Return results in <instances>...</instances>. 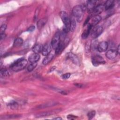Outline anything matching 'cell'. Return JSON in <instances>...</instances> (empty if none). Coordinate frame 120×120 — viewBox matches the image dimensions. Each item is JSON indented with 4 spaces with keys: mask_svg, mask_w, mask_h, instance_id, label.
<instances>
[{
    "mask_svg": "<svg viewBox=\"0 0 120 120\" xmlns=\"http://www.w3.org/2000/svg\"><path fill=\"white\" fill-rule=\"evenodd\" d=\"M27 64V60L24 59H20L15 62L11 66L12 70L18 72L24 69Z\"/></svg>",
    "mask_w": 120,
    "mask_h": 120,
    "instance_id": "2",
    "label": "cell"
},
{
    "mask_svg": "<svg viewBox=\"0 0 120 120\" xmlns=\"http://www.w3.org/2000/svg\"><path fill=\"white\" fill-rule=\"evenodd\" d=\"M96 112L94 110H92L90 112H89L87 114V116L88 117L89 119H92L95 115Z\"/></svg>",
    "mask_w": 120,
    "mask_h": 120,
    "instance_id": "27",
    "label": "cell"
},
{
    "mask_svg": "<svg viewBox=\"0 0 120 120\" xmlns=\"http://www.w3.org/2000/svg\"><path fill=\"white\" fill-rule=\"evenodd\" d=\"M7 28V26L5 24H3L1 26L0 28V34L4 33V32L5 31Z\"/></svg>",
    "mask_w": 120,
    "mask_h": 120,
    "instance_id": "29",
    "label": "cell"
},
{
    "mask_svg": "<svg viewBox=\"0 0 120 120\" xmlns=\"http://www.w3.org/2000/svg\"><path fill=\"white\" fill-rule=\"evenodd\" d=\"M37 66V63L35 62V63H31L27 67V70L29 72H31Z\"/></svg>",
    "mask_w": 120,
    "mask_h": 120,
    "instance_id": "25",
    "label": "cell"
},
{
    "mask_svg": "<svg viewBox=\"0 0 120 120\" xmlns=\"http://www.w3.org/2000/svg\"><path fill=\"white\" fill-rule=\"evenodd\" d=\"M55 66H54V67H52V68H50V69L49 70V72H52V71H53L54 69H55Z\"/></svg>",
    "mask_w": 120,
    "mask_h": 120,
    "instance_id": "35",
    "label": "cell"
},
{
    "mask_svg": "<svg viewBox=\"0 0 120 120\" xmlns=\"http://www.w3.org/2000/svg\"><path fill=\"white\" fill-rule=\"evenodd\" d=\"M108 44L106 41H102L100 42L98 45V50L99 52H105L108 48Z\"/></svg>",
    "mask_w": 120,
    "mask_h": 120,
    "instance_id": "11",
    "label": "cell"
},
{
    "mask_svg": "<svg viewBox=\"0 0 120 120\" xmlns=\"http://www.w3.org/2000/svg\"><path fill=\"white\" fill-rule=\"evenodd\" d=\"M60 42V34L57 32L52 38L51 41V46L53 49H56Z\"/></svg>",
    "mask_w": 120,
    "mask_h": 120,
    "instance_id": "4",
    "label": "cell"
},
{
    "mask_svg": "<svg viewBox=\"0 0 120 120\" xmlns=\"http://www.w3.org/2000/svg\"><path fill=\"white\" fill-rule=\"evenodd\" d=\"M76 26V22L75 17L72 16L70 18V30L74 31L75 30Z\"/></svg>",
    "mask_w": 120,
    "mask_h": 120,
    "instance_id": "22",
    "label": "cell"
},
{
    "mask_svg": "<svg viewBox=\"0 0 120 120\" xmlns=\"http://www.w3.org/2000/svg\"><path fill=\"white\" fill-rule=\"evenodd\" d=\"M53 55L52 54H49V55L46 56L45 58L43 60V64L44 65H46L48 64L53 59Z\"/></svg>",
    "mask_w": 120,
    "mask_h": 120,
    "instance_id": "19",
    "label": "cell"
},
{
    "mask_svg": "<svg viewBox=\"0 0 120 120\" xmlns=\"http://www.w3.org/2000/svg\"><path fill=\"white\" fill-rule=\"evenodd\" d=\"M116 50H117L118 53H120V45H118V48H117V49Z\"/></svg>",
    "mask_w": 120,
    "mask_h": 120,
    "instance_id": "36",
    "label": "cell"
},
{
    "mask_svg": "<svg viewBox=\"0 0 120 120\" xmlns=\"http://www.w3.org/2000/svg\"><path fill=\"white\" fill-rule=\"evenodd\" d=\"M92 62L94 66H98L100 64H104L105 61L104 59L99 55H95L92 58Z\"/></svg>",
    "mask_w": 120,
    "mask_h": 120,
    "instance_id": "6",
    "label": "cell"
},
{
    "mask_svg": "<svg viewBox=\"0 0 120 120\" xmlns=\"http://www.w3.org/2000/svg\"><path fill=\"white\" fill-rule=\"evenodd\" d=\"M0 75L1 76H8V75H9V72L8 70H7V69H1Z\"/></svg>",
    "mask_w": 120,
    "mask_h": 120,
    "instance_id": "28",
    "label": "cell"
},
{
    "mask_svg": "<svg viewBox=\"0 0 120 120\" xmlns=\"http://www.w3.org/2000/svg\"><path fill=\"white\" fill-rule=\"evenodd\" d=\"M35 29V27L34 26L32 25V26H30V27L28 29L27 31H29V32H32V31H33Z\"/></svg>",
    "mask_w": 120,
    "mask_h": 120,
    "instance_id": "31",
    "label": "cell"
},
{
    "mask_svg": "<svg viewBox=\"0 0 120 120\" xmlns=\"http://www.w3.org/2000/svg\"><path fill=\"white\" fill-rule=\"evenodd\" d=\"M52 50V47L51 45L48 44H45L44 46H43L42 50L41 51V53L43 55L46 56L49 54H50V52Z\"/></svg>",
    "mask_w": 120,
    "mask_h": 120,
    "instance_id": "10",
    "label": "cell"
},
{
    "mask_svg": "<svg viewBox=\"0 0 120 120\" xmlns=\"http://www.w3.org/2000/svg\"><path fill=\"white\" fill-rule=\"evenodd\" d=\"M39 59H40V55H39V54L34 53V52L30 54L28 58L29 61L31 63L37 62L39 60Z\"/></svg>",
    "mask_w": 120,
    "mask_h": 120,
    "instance_id": "13",
    "label": "cell"
},
{
    "mask_svg": "<svg viewBox=\"0 0 120 120\" xmlns=\"http://www.w3.org/2000/svg\"><path fill=\"white\" fill-rule=\"evenodd\" d=\"M46 21V19H44V18L39 20L37 23V27H38V29L40 30L41 28H42L45 24Z\"/></svg>",
    "mask_w": 120,
    "mask_h": 120,
    "instance_id": "23",
    "label": "cell"
},
{
    "mask_svg": "<svg viewBox=\"0 0 120 120\" xmlns=\"http://www.w3.org/2000/svg\"><path fill=\"white\" fill-rule=\"evenodd\" d=\"M92 26L89 23L87 27V28L83 31L82 35V38L83 39H86L89 36L91 30H92Z\"/></svg>",
    "mask_w": 120,
    "mask_h": 120,
    "instance_id": "14",
    "label": "cell"
},
{
    "mask_svg": "<svg viewBox=\"0 0 120 120\" xmlns=\"http://www.w3.org/2000/svg\"><path fill=\"white\" fill-rule=\"evenodd\" d=\"M43 46L41 45L40 44H37L34 46V47L32 48V51L34 53H38L40 52H41L42 50Z\"/></svg>",
    "mask_w": 120,
    "mask_h": 120,
    "instance_id": "21",
    "label": "cell"
},
{
    "mask_svg": "<svg viewBox=\"0 0 120 120\" xmlns=\"http://www.w3.org/2000/svg\"><path fill=\"white\" fill-rule=\"evenodd\" d=\"M101 17L99 15L94 16H93L91 22L90 24L92 26V27H94L99 23V22L101 20Z\"/></svg>",
    "mask_w": 120,
    "mask_h": 120,
    "instance_id": "15",
    "label": "cell"
},
{
    "mask_svg": "<svg viewBox=\"0 0 120 120\" xmlns=\"http://www.w3.org/2000/svg\"><path fill=\"white\" fill-rule=\"evenodd\" d=\"M57 104V102H50L49 103H47L43 105H40L39 106H38V108H45L46 107H51V106H52L54 105H55Z\"/></svg>",
    "mask_w": 120,
    "mask_h": 120,
    "instance_id": "18",
    "label": "cell"
},
{
    "mask_svg": "<svg viewBox=\"0 0 120 120\" xmlns=\"http://www.w3.org/2000/svg\"><path fill=\"white\" fill-rule=\"evenodd\" d=\"M85 9L81 5H76L72 9L73 16L76 20V21L80 22L83 18L84 15V11Z\"/></svg>",
    "mask_w": 120,
    "mask_h": 120,
    "instance_id": "1",
    "label": "cell"
},
{
    "mask_svg": "<svg viewBox=\"0 0 120 120\" xmlns=\"http://www.w3.org/2000/svg\"><path fill=\"white\" fill-rule=\"evenodd\" d=\"M54 119H55V120H61L62 118H61L60 117H57V118H54Z\"/></svg>",
    "mask_w": 120,
    "mask_h": 120,
    "instance_id": "37",
    "label": "cell"
},
{
    "mask_svg": "<svg viewBox=\"0 0 120 120\" xmlns=\"http://www.w3.org/2000/svg\"><path fill=\"white\" fill-rule=\"evenodd\" d=\"M105 9L104 6L102 4H99L96 6L95 8L94 9L92 12L90 14V15L93 17L94 16L96 15H99V14H100Z\"/></svg>",
    "mask_w": 120,
    "mask_h": 120,
    "instance_id": "7",
    "label": "cell"
},
{
    "mask_svg": "<svg viewBox=\"0 0 120 120\" xmlns=\"http://www.w3.org/2000/svg\"><path fill=\"white\" fill-rule=\"evenodd\" d=\"M57 112V110H53V111H50L48 112H43L39 113L38 114H37L36 115V117H45L47 116L50 115L51 114H52L53 113H55Z\"/></svg>",
    "mask_w": 120,
    "mask_h": 120,
    "instance_id": "16",
    "label": "cell"
},
{
    "mask_svg": "<svg viewBox=\"0 0 120 120\" xmlns=\"http://www.w3.org/2000/svg\"><path fill=\"white\" fill-rule=\"evenodd\" d=\"M75 85L76 86V87H79V88H80V87H82L83 86V85L82 84H79V83H76V84H75Z\"/></svg>",
    "mask_w": 120,
    "mask_h": 120,
    "instance_id": "34",
    "label": "cell"
},
{
    "mask_svg": "<svg viewBox=\"0 0 120 120\" xmlns=\"http://www.w3.org/2000/svg\"><path fill=\"white\" fill-rule=\"evenodd\" d=\"M6 37V35L3 33V34H0V40H1L2 39H3L4 38H5Z\"/></svg>",
    "mask_w": 120,
    "mask_h": 120,
    "instance_id": "33",
    "label": "cell"
},
{
    "mask_svg": "<svg viewBox=\"0 0 120 120\" xmlns=\"http://www.w3.org/2000/svg\"><path fill=\"white\" fill-rule=\"evenodd\" d=\"M97 1L96 0H88L86 4V8L88 12L90 14L93 11L96 7V4Z\"/></svg>",
    "mask_w": 120,
    "mask_h": 120,
    "instance_id": "8",
    "label": "cell"
},
{
    "mask_svg": "<svg viewBox=\"0 0 120 120\" xmlns=\"http://www.w3.org/2000/svg\"><path fill=\"white\" fill-rule=\"evenodd\" d=\"M104 6V8L105 10H109L112 8H113V6H114V1L112 0H108L105 2Z\"/></svg>",
    "mask_w": 120,
    "mask_h": 120,
    "instance_id": "17",
    "label": "cell"
},
{
    "mask_svg": "<svg viewBox=\"0 0 120 120\" xmlns=\"http://www.w3.org/2000/svg\"><path fill=\"white\" fill-rule=\"evenodd\" d=\"M68 57L69 59L71 60V61H72V62L73 63H74L75 64V65H76L77 66L80 65V63L79 59L73 53H72V52H69L68 53Z\"/></svg>",
    "mask_w": 120,
    "mask_h": 120,
    "instance_id": "12",
    "label": "cell"
},
{
    "mask_svg": "<svg viewBox=\"0 0 120 120\" xmlns=\"http://www.w3.org/2000/svg\"><path fill=\"white\" fill-rule=\"evenodd\" d=\"M103 31V28L100 25H96L91 30V36L93 38H96L99 36Z\"/></svg>",
    "mask_w": 120,
    "mask_h": 120,
    "instance_id": "5",
    "label": "cell"
},
{
    "mask_svg": "<svg viewBox=\"0 0 120 120\" xmlns=\"http://www.w3.org/2000/svg\"><path fill=\"white\" fill-rule=\"evenodd\" d=\"M8 105L9 106V107L12 109H16L18 107V104L16 102L13 101L12 102H10L8 104Z\"/></svg>",
    "mask_w": 120,
    "mask_h": 120,
    "instance_id": "26",
    "label": "cell"
},
{
    "mask_svg": "<svg viewBox=\"0 0 120 120\" xmlns=\"http://www.w3.org/2000/svg\"><path fill=\"white\" fill-rule=\"evenodd\" d=\"M23 42V39L22 38H18L15 40L13 43V46L15 47H20L22 45Z\"/></svg>",
    "mask_w": 120,
    "mask_h": 120,
    "instance_id": "20",
    "label": "cell"
},
{
    "mask_svg": "<svg viewBox=\"0 0 120 120\" xmlns=\"http://www.w3.org/2000/svg\"><path fill=\"white\" fill-rule=\"evenodd\" d=\"M63 48H64L63 43L60 41V44H59L58 46L57 47V48L55 49L56 50V51H55L56 53H57V54L60 53L62 52V51L63 50Z\"/></svg>",
    "mask_w": 120,
    "mask_h": 120,
    "instance_id": "24",
    "label": "cell"
},
{
    "mask_svg": "<svg viewBox=\"0 0 120 120\" xmlns=\"http://www.w3.org/2000/svg\"><path fill=\"white\" fill-rule=\"evenodd\" d=\"M118 53L116 50L110 49L106 52L105 53V56L107 59L112 60L114 59L117 56Z\"/></svg>",
    "mask_w": 120,
    "mask_h": 120,
    "instance_id": "9",
    "label": "cell"
},
{
    "mask_svg": "<svg viewBox=\"0 0 120 120\" xmlns=\"http://www.w3.org/2000/svg\"><path fill=\"white\" fill-rule=\"evenodd\" d=\"M70 75H71L70 73H66L62 75V78L63 79H68L70 77Z\"/></svg>",
    "mask_w": 120,
    "mask_h": 120,
    "instance_id": "30",
    "label": "cell"
},
{
    "mask_svg": "<svg viewBox=\"0 0 120 120\" xmlns=\"http://www.w3.org/2000/svg\"><path fill=\"white\" fill-rule=\"evenodd\" d=\"M60 16L65 26L63 29V32L65 33H67L70 30V18L68 16V14L64 11L60 12Z\"/></svg>",
    "mask_w": 120,
    "mask_h": 120,
    "instance_id": "3",
    "label": "cell"
},
{
    "mask_svg": "<svg viewBox=\"0 0 120 120\" xmlns=\"http://www.w3.org/2000/svg\"><path fill=\"white\" fill-rule=\"evenodd\" d=\"M76 117L75 116H74V115H68V116H67V118L68 119H69V120H73V119H74L76 118Z\"/></svg>",
    "mask_w": 120,
    "mask_h": 120,
    "instance_id": "32",
    "label": "cell"
}]
</instances>
